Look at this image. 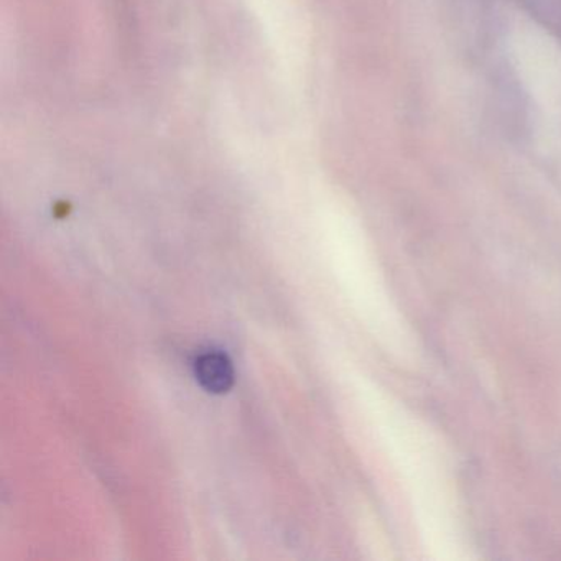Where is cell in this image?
<instances>
[{"label":"cell","instance_id":"1","mask_svg":"<svg viewBox=\"0 0 561 561\" xmlns=\"http://www.w3.org/2000/svg\"><path fill=\"white\" fill-rule=\"evenodd\" d=\"M515 57L522 78L545 107L561 106V54L553 42L537 32L518 35Z\"/></svg>","mask_w":561,"mask_h":561},{"label":"cell","instance_id":"2","mask_svg":"<svg viewBox=\"0 0 561 561\" xmlns=\"http://www.w3.org/2000/svg\"><path fill=\"white\" fill-rule=\"evenodd\" d=\"M195 374L203 389L211 393H225L234 383L231 360L222 353H205L196 359Z\"/></svg>","mask_w":561,"mask_h":561}]
</instances>
